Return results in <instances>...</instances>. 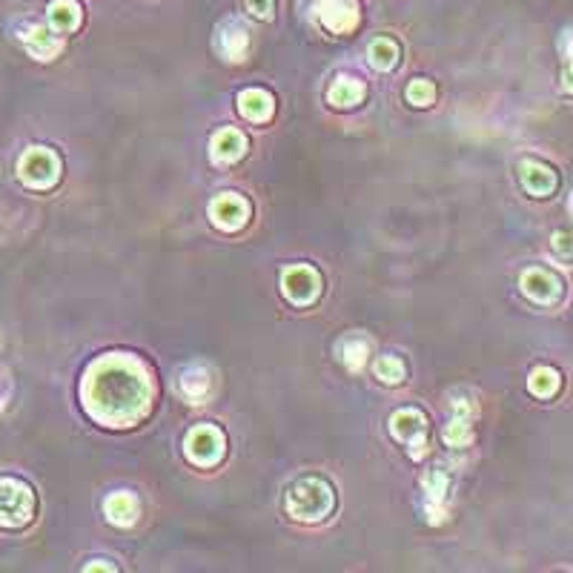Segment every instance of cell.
Listing matches in <instances>:
<instances>
[{"label": "cell", "mask_w": 573, "mask_h": 573, "mask_svg": "<svg viewBox=\"0 0 573 573\" xmlns=\"http://www.w3.org/2000/svg\"><path fill=\"white\" fill-rule=\"evenodd\" d=\"M207 212H209V221L219 227V229L236 232V229L247 227L249 212H253V209H249V201L244 199V195H238V192H221V195H215V199L209 201Z\"/></svg>", "instance_id": "8"}, {"label": "cell", "mask_w": 573, "mask_h": 573, "mask_svg": "<svg viewBox=\"0 0 573 573\" xmlns=\"http://www.w3.org/2000/svg\"><path fill=\"white\" fill-rule=\"evenodd\" d=\"M373 370H375V375H379V382H384V384H402L404 375H407L404 362L396 355H382Z\"/></svg>", "instance_id": "25"}, {"label": "cell", "mask_w": 573, "mask_h": 573, "mask_svg": "<svg viewBox=\"0 0 573 573\" xmlns=\"http://www.w3.org/2000/svg\"><path fill=\"white\" fill-rule=\"evenodd\" d=\"M24 44L29 49L32 58L38 61H52L58 55V52L63 49V41L58 32H52L49 26H32L26 34H24Z\"/></svg>", "instance_id": "19"}, {"label": "cell", "mask_w": 573, "mask_h": 573, "mask_svg": "<svg viewBox=\"0 0 573 573\" xmlns=\"http://www.w3.org/2000/svg\"><path fill=\"white\" fill-rule=\"evenodd\" d=\"M34 516V493L26 481L0 479V528H24Z\"/></svg>", "instance_id": "3"}, {"label": "cell", "mask_w": 573, "mask_h": 573, "mask_svg": "<svg viewBox=\"0 0 573 573\" xmlns=\"http://www.w3.org/2000/svg\"><path fill=\"white\" fill-rule=\"evenodd\" d=\"M570 212H573V195H570Z\"/></svg>", "instance_id": "31"}, {"label": "cell", "mask_w": 573, "mask_h": 573, "mask_svg": "<svg viewBox=\"0 0 573 573\" xmlns=\"http://www.w3.org/2000/svg\"><path fill=\"white\" fill-rule=\"evenodd\" d=\"M338 362H342L350 373H358L367 364V355H370V342L364 335H345L342 342L335 347Z\"/></svg>", "instance_id": "21"}, {"label": "cell", "mask_w": 573, "mask_h": 573, "mask_svg": "<svg viewBox=\"0 0 573 573\" xmlns=\"http://www.w3.org/2000/svg\"><path fill=\"white\" fill-rule=\"evenodd\" d=\"M519 286H522V293L533 304H542V307H550V304H557L562 298L559 276L545 270V267H530V270H525L519 276Z\"/></svg>", "instance_id": "10"}, {"label": "cell", "mask_w": 573, "mask_h": 573, "mask_svg": "<svg viewBox=\"0 0 573 573\" xmlns=\"http://www.w3.org/2000/svg\"><path fill=\"white\" fill-rule=\"evenodd\" d=\"M562 55H565V63H570L573 61V26L562 34Z\"/></svg>", "instance_id": "29"}, {"label": "cell", "mask_w": 573, "mask_h": 573, "mask_svg": "<svg viewBox=\"0 0 573 573\" xmlns=\"http://www.w3.org/2000/svg\"><path fill=\"white\" fill-rule=\"evenodd\" d=\"M247 49H249V32L238 21H227L219 29V52H221V58L229 61V63H241L247 58Z\"/></svg>", "instance_id": "16"}, {"label": "cell", "mask_w": 573, "mask_h": 573, "mask_svg": "<svg viewBox=\"0 0 573 573\" xmlns=\"http://www.w3.org/2000/svg\"><path fill=\"white\" fill-rule=\"evenodd\" d=\"M399 58H402V49L393 38H375L367 46V61H370L373 69H379V72H390L399 63Z\"/></svg>", "instance_id": "23"}, {"label": "cell", "mask_w": 573, "mask_h": 573, "mask_svg": "<svg viewBox=\"0 0 573 573\" xmlns=\"http://www.w3.org/2000/svg\"><path fill=\"white\" fill-rule=\"evenodd\" d=\"M238 112L253 123H267L276 112L273 95H267L264 89H247L238 95Z\"/></svg>", "instance_id": "20"}, {"label": "cell", "mask_w": 573, "mask_h": 573, "mask_svg": "<svg viewBox=\"0 0 573 573\" xmlns=\"http://www.w3.org/2000/svg\"><path fill=\"white\" fill-rule=\"evenodd\" d=\"M424 490V519L430 525H442L447 519V490H451V476L442 468L427 471L422 479Z\"/></svg>", "instance_id": "11"}, {"label": "cell", "mask_w": 573, "mask_h": 573, "mask_svg": "<svg viewBox=\"0 0 573 573\" xmlns=\"http://www.w3.org/2000/svg\"><path fill=\"white\" fill-rule=\"evenodd\" d=\"M247 12L258 17V21H273V12H276V0H244Z\"/></svg>", "instance_id": "28"}, {"label": "cell", "mask_w": 573, "mask_h": 573, "mask_svg": "<svg viewBox=\"0 0 573 573\" xmlns=\"http://www.w3.org/2000/svg\"><path fill=\"white\" fill-rule=\"evenodd\" d=\"M318 21L333 34H350L362 21V6L358 0H318Z\"/></svg>", "instance_id": "9"}, {"label": "cell", "mask_w": 573, "mask_h": 573, "mask_svg": "<svg viewBox=\"0 0 573 573\" xmlns=\"http://www.w3.org/2000/svg\"><path fill=\"white\" fill-rule=\"evenodd\" d=\"M559 387H562V375L553 367H536L528 379V390L536 399H553L559 393Z\"/></svg>", "instance_id": "24"}, {"label": "cell", "mask_w": 573, "mask_h": 573, "mask_svg": "<svg viewBox=\"0 0 573 573\" xmlns=\"http://www.w3.org/2000/svg\"><path fill=\"white\" fill-rule=\"evenodd\" d=\"M152 379L147 367L132 355H101L89 364L81 399L86 413L103 427H132L150 413Z\"/></svg>", "instance_id": "1"}, {"label": "cell", "mask_w": 573, "mask_h": 573, "mask_svg": "<svg viewBox=\"0 0 573 573\" xmlns=\"http://www.w3.org/2000/svg\"><path fill=\"white\" fill-rule=\"evenodd\" d=\"M321 273L310 264H296L286 267L281 273V293L284 298L296 304V307H310V304L321 296Z\"/></svg>", "instance_id": "7"}, {"label": "cell", "mask_w": 573, "mask_h": 573, "mask_svg": "<svg viewBox=\"0 0 573 573\" xmlns=\"http://www.w3.org/2000/svg\"><path fill=\"white\" fill-rule=\"evenodd\" d=\"M550 247H553V253H557V258H559V261H565V264H570V261H573V236H570V232H565V229L553 232Z\"/></svg>", "instance_id": "27"}, {"label": "cell", "mask_w": 573, "mask_h": 573, "mask_svg": "<svg viewBox=\"0 0 573 573\" xmlns=\"http://www.w3.org/2000/svg\"><path fill=\"white\" fill-rule=\"evenodd\" d=\"M224 453H227V439L212 424L192 427L184 439V456L192 464H199V468H212V464H219L224 459Z\"/></svg>", "instance_id": "6"}, {"label": "cell", "mask_w": 573, "mask_h": 573, "mask_svg": "<svg viewBox=\"0 0 573 573\" xmlns=\"http://www.w3.org/2000/svg\"><path fill=\"white\" fill-rule=\"evenodd\" d=\"M562 89L573 95V61L565 63V69H562Z\"/></svg>", "instance_id": "30"}, {"label": "cell", "mask_w": 573, "mask_h": 573, "mask_svg": "<svg viewBox=\"0 0 573 573\" xmlns=\"http://www.w3.org/2000/svg\"><path fill=\"white\" fill-rule=\"evenodd\" d=\"M17 178L29 189H52L61 181V158L46 147H29L17 160Z\"/></svg>", "instance_id": "4"}, {"label": "cell", "mask_w": 573, "mask_h": 573, "mask_svg": "<svg viewBox=\"0 0 573 573\" xmlns=\"http://www.w3.org/2000/svg\"><path fill=\"white\" fill-rule=\"evenodd\" d=\"M451 407H453V419L447 422L442 439H444L447 447H468L473 442V410H476V404L456 396L451 402Z\"/></svg>", "instance_id": "13"}, {"label": "cell", "mask_w": 573, "mask_h": 573, "mask_svg": "<svg viewBox=\"0 0 573 573\" xmlns=\"http://www.w3.org/2000/svg\"><path fill=\"white\" fill-rule=\"evenodd\" d=\"M390 433H393V439L407 447L410 459H422L427 453L430 424H427V416L422 413V410H416V407L396 410V413L390 416Z\"/></svg>", "instance_id": "5"}, {"label": "cell", "mask_w": 573, "mask_h": 573, "mask_svg": "<svg viewBox=\"0 0 573 573\" xmlns=\"http://www.w3.org/2000/svg\"><path fill=\"white\" fill-rule=\"evenodd\" d=\"M103 513H106V519H110L112 525H118V528H130V525L138 522V516H141V501H138V496L130 493V490H118V493H112V496H106V501H103Z\"/></svg>", "instance_id": "15"}, {"label": "cell", "mask_w": 573, "mask_h": 573, "mask_svg": "<svg viewBox=\"0 0 573 573\" xmlns=\"http://www.w3.org/2000/svg\"><path fill=\"white\" fill-rule=\"evenodd\" d=\"M364 98V83L355 78H338L330 89H327V101L338 110H350L358 101Z\"/></svg>", "instance_id": "22"}, {"label": "cell", "mask_w": 573, "mask_h": 573, "mask_svg": "<svg viewBox=\"0 0 573 573\" xmlns=\"http://www.w3.org/2000/svg\"><path fill=\"white\" fill-rule=\"evenodd\" d=\"M81 17H83V9H81L78 0H52L49 9H46L49 29L58 32V34L75 32L81 26Z\"/></svg>", "instance_id": "18"}, {"label": "cell", "mask_w": 573, "mask_h": 573, "mask_svg": "<svg viewBox=\"0 0 573 573\" xmlns=\"http://www.w3.org/2000/svg\"><path fill=\"white\" fill-rule=\"evenodd\" d=\"M178 387H181V396L189 399L192 404H204L212 393V375L204 364H189V367L181 370Z\"/></svg>", "instance_id": "17"}, {"label": "cell", "mask_w": 573, "mask_h": 573, "mask_svg": "<svg viewBox=\"0 0 573 573\" xmlns=\"http://www.w3.org/2000/svg\"><path fill=\"white\" fill-rule=\"evenodd\" d=\"M284 508H286V513L296 519V522L318 525V522H325V519L333 513V508H335V490L327 485L325 479L304 476V479L293 481V485L286 488Z\"/></svg>", "instance_id": "2"}, {"label": "cell", "mask_w": 573, "mask_h": 573, "mask_svg": "<svg viewBox=\"0 0 573 573\" xmlns=\"http://www.w3.org/2000/svg\"><path fill=\"white\" fill-rule=\"evenodd\" d=\"M519 184H522V189L533 195V199H550V195L557 192L559 178L548 164H542V160L525 158L519 160Z\"/></svg>", "instance_id": "12"}, {"label": "cell", "mask_w": 573, "mask_h": 573, "mask_svg": "<svg viewBox=\"0 0 573 573\" xmlns=\"http://www.w3.org/2000/svg\"><path fill=\"white\" fill-rule=\"evenodd\" d=\"M407 101L413 106H430L436 101V86L430 81H424V78H419V81H413L407 86Z\"/></svg>", "instance_id": "26"}, {"label": "cell", "mask_w": 573, "mask_h": 573, "mask_svg": "<svg viewBox=\"0 0 573 573\" xmlns=\"http://www.w3.org/2000/svg\"><path fill=\"white\" fill-rule=\"evenodd\" d=\"M247 152V138L241 130H219L209 138V158L212 164H236L238 158H244Z\"/></svg>", "instance_id": "14"}]
</instances>
